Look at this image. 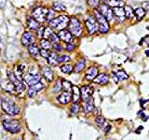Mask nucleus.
I'll return each mask as SVG.
<instances>
[{
	"mask_svg": "<svg viewBox=\"0 0 149 140\" xmlns=\"http://www.w3.org/2000/svg\"><path fill=\"white\" fill-rule=\"evenodd\" d=\"M54 16H55V12L52 8L51 9H49V12H48V16H47V22H50L52 19H54Z\"/></svg>",
	"mask_w": 149,
	"mask_h": 140,
	"instance_id": "a19ab883",
	"label": "nucleus"
},
{
	"mask_svg": "<svg viewBox=\"0 0 149 140\" xmlns=\"http://www.w3.org/2000/svg\"><path fill=\"white\" fill-rule=\"evenodd\" d=\"M112 77H113V78H114V81H115L116 83H118V82L119 78H118V75L115 74V73H113V75H112Z\"/></svg>",
	"mask_w": 149,
	"mask_h": 140,
	"instance_id": "09e8293b",
	"label": "nucleus"
},
{
	"mask_svg": "<svg viewBox=\"0 0 149 140\" xmlns=\"http://www.w3.org/2000/svg\"><path fill=\"white\" fill-rule=\"evenodd\" d=\"M41 72L42 75L44 76V78L47 79L48 81H52L53 80V73L51 71V69L48 66H43L41 68Z\"/></svg>",
	"mask_w": 149,
	"mask_h": 140,
	"instance_id": "aec40b11",
	"label": "nucleus"
},
{
	"mask_svg": "<svg viewBox=\"0 0 149 140\" xmlns=\"http://www.w3.org/2000/svg\"><path fill=\"white\" fill-rule=\"evenodd\" d=\"M134 15L136 16V18H137V20H138V21H141L142 19L144 17V15H146V10H144V8H143L139 7V8H137L134 10Z\"/></svg>",
	"mask_w": 149,
	"mask_h": 140,
	"instance_id": "cd10ccee",
	"label": "nucleus"
},
{
	"mask_svg": "<svg viewBox=\"0 0 149 140\" xmlns=\"http://www.w3.org/2000/svg\"><path fill=\"white\" fill-rule=\"evenodd\" d=\"M81 98V92L77 86L72 87V100L74 103H78Z\"/></svg>",
	"mask_w": 149,
	"mask_h": 140,
	"instance_id": "b1692460",
	"label": "nucleus"
},
{
	"mask_svg": "<svg viewBox=\"0 0 149 140\" xmlns=\"http://www.w3.org/2000/svg\"><path fill=\"white\" fill-rule=\"evenodd\" d=\"M0 85H1L2 89H4V91H6V92H13L15 91V87H14L12 82L9 80V79H1Z\"/></svg>",
	"mask_w": 149,
	"mask_h": 140,
	"instance_id": "dca6fc26",
	"label": "nucleus"
},
{
	"mask_svg": "<svg viewBox=\"0 0 149 140\" xmlns=\"http://www.w3.org/2000/svg\"><path fill=\"white\" fill-rule=\"evenodd\" d=\"M3 1H4L5 3H6L7 0H3ZM2 7H4V4L2 3V0H0V8H2Z\"/></svg>",
	"mask_w": 149,
	"mask_h": 140,
	"instance_id": "8fccbe9b",
	"label": "nucleus"
},
{
	"mask_svg": "<svg viewBox=\"0 0 149 140\" xmlns=\"http://www.w3.org/2000/svg\"><path fill=\"white\" fill-rule=\"evenodd\" d=\"M107 5L112 8H116V7H123L125 4L123 1H121V0H109V1L107 2Z\"/></svg>",
	"mask_w": 149,
	"mask_h": 140,
	"instance_id": "7c9ffc66",
	"label": "nucleus"
},
{
	"mask_svg": "<svg viewBox=\"0 0 149 140\" xmlns=\"http://www.w3.org/2000/svg\"><path fill=\"white\" fill-rule=\"evenodd\" d=\"M72 100V93L71 92L64 91L58 96V101L63 105H66L68 103H70Z\"/></svg>",
	"mask_w": 149,
	"mask_h": 140,
	"instance_id": "4468645a",
	"label": "nucleus"
},
{
	"mask_svg": "<svg viewBox=\"0 0 149 140\" xmlns=\"http://www.w3.org/2000/svg\"><path fill=\"white\" fill-rule=\"evenodd\" d=\"M44 87H45L44 84L41 82H37L34 84V85L29 86V88H28V90H27V96L30 98L35 97L41 90H43Z\"/></svg>",
	"mask_w": 149,
	"mask_h": 140,
	"instance_id": "9b49d317",
	"label": "nucleus"
},
{
	"mask_svg": "<svg viewBox=\"0 0 149 140\" xmlns=\"http://www.w3.org/2000/svg\"><path fill=\"white\" fill-rule=\"evenodd\" d=\"M146 56H149V50H146Z\"/></svg>",
	"mask_w": 149,
	"mask_h": 140,
	"instance_id": "603ef678",
	"label": "nucleus"
},
{
	"mask_svg": "<svg viewBox=\"0 0 149 140\" xmlns=\"http://www.w3.org/2000/svg\"><path fill=\"white\" fill-rule=\"evenodd\" d=\"M8 79L12 82V84L14 85V87H15V91L17 93H21L23 91H24L25 89V86L24 84H23L20 79H18L17 77L15 76V74H14V72L12 71H9V70H8Z\"/></svg>",
	"mask_w": 149,
	"mask_h": 140,
	"instance_id": "0eeeda50",
	"label": "nucleus"
},
{
	"mask_svg": "<svg viewBox=\"0 0 149 140\" xmlns=\"http://www.w3.org/2000/svg\"><path fill=\"white\" fill-rule=\"evenodd\" d=\"M35 42V36L31 32H25L22 36V44L23 46H29Z\"/></svg>",
	"mask_w": 149,
	"mask_h": 140,
	"instance_id": "ddd939ff",
	"label": "nucleus"
},
{
	"mask_svg": "<svg viewBox=\"0 0 149 140\" xmlns=\"http://www.w3.org/2000/svg\"><path fill=\"white\" fill-rule=\"evenodd\" d=\"M106 127H107V128H106V129L104 130V131H105V132H107V131H108V130H110V129H111V126H110V125H108V126H106Z\"/></svg>",
	"mask_w": 149,
	"mask_h": 140,
	"instance_id": "3c124183",
	"label": "nucleus"
},
{
	"mask_svg": "<svg viewBox=\"0 0 149 140\" xmlns=\"http://www.w3.org/2000/svg\"><path fill=\"white\" fill-rule=\"evenodd\" d=\"M62 88H63V84H62V82H61L60 79H58V80L56 81L54 87H53V91H52V92H53V93H57V92H61V90H62Z\"/></svg>",
	"mask_w": 149,
	"mask_h": 140,
	"instance_id": "72a5a7b5",
	"label": "nucleus"
},
{
	"mask_svg": "<svg viewBox=\"0 0 149 140\" xmlns=\"http://www.w3.org/2000/svg\"><path fill=\"white\" fill-rule=\"evenodd\" d=\"M98 11H99L108 22L113 21V19H114L113 9H112L107 4L104 3V4L100 5L99 8H98Z\"/></svg>",
	"mask_w": 149,
	"mask_h": 140,
	"instance_id": "6e6552de",
	"label": "nucleus"
},
{
	"mask_svg": "<svg viewBox=\"0 0 149 140\" xmlns=\"http://www.w3.org/2000/svg\"><path fill=\"white\" fill-rule=\"evenodd\" d=\"M58 36L61 40L66 42V43H72L74 41V36L72 35V33L65 29L61 30L58 34Z\"/></svg>",
	"mask_w": 149,
	"mask_h": 140,
	"instance_id": "f8f14e48",
	"label": "nucleus"
},
{
	"mask_svg": "<svg viewBox=\"0 0 149 140\" xmlns=\"http://www.w3.org/2000/svg\"><path fill=\"white\" fill-rule=\"evenodd\" d=\"M88 4L90 5V7L95 9L99 6V0H88Z\"/></svg>",
	"mask_w": 149,
	"mask_h": 140,
	"instance_id": "4c0bfd02",
	"label": "nucleus"
},
{
	"mask_svg": "<svg viewBox=\"0 0 149 140\" xmlns=\"http://www.w3.org/2000/svg\"><path fill=\"white\" fill-rule=\"evenodd\" d=\"M24 70H25V65H23V64H19V65H16L15 66L14 74H15L17 78L20 79L21 81H22V79H24V76H23Z\"/></svg>",
	"mask_w": 149,
	"mask_h": 140,
	"instance_id": "a211bd4d",
	"label": "nucleus"
},
{
	"mask_svg": "<svg viewBox=\"0 0 149 140\" xmlns=\"http://www.w3.org/2000/svg\"><path fill=\"white\" fill-rule=\"evenodd\" d=\"M27 25H28V28L32 31H37V29L40 27L39 22L37 21H36L33 17L29 18L27 20Z\"/></svg>",
	"mask_w": 149,
	"mask_h": 140,
	"instance_id": "5701e85b",
	"label": "nucleus"
},
{
	"mask_svg": "<svg viewBox=\"0 0 149 140\" xmlns=\"http://www.w3.org/2000/svg\"><path fill=\"white\" fill-rule=\"evenodd\" d=\"M68 61H70V57L68 55H62L58 58L59 63H66V62H68Z\"/></svg>",
	"mask_w": 149,
	"mask_h": 140,
	"instance_id": "79ce46f5",
	"label": "nucleus"
},
{
	"mask_svg": "<svg viewBox=\"0 0 149 140\" xmlns=\"http://www.w3.org/2000/svg\"><path fill=\"white\" fill-rule=\"evenodd\" d=\"M80 92H81V98H82V100L83 101H86L90 97H91L93 90H92V88L90 87V86H83L80 89Z\"/></svg>",
	"mask_w": 149,
	"mask_h": 140,
	"instance_id": "2eb2a0df",
	"label": "nucleus"
},
{
	"mask_svg": "<svg viewBox=\"0 0 149 140\" xmlns=\"http://www.w3.org/2000/svg\"><path fill=\"white\" fill-rule=\"evenodd\" d=\"M1 106H2V109L6 112L8 115L15 116L20 113V108H19V106H17L15 103L12 102L11 100L8 99V98H3L1 100Z\"/></svg>",
	"mask_w": 149,
	"mask_h": 140,
	"instance_id": "f03ea898",
	"label": "nucleus"
},
{
	"mask_svg": "<svg viewBox=\"0 0 149 140\" xmlns=\"http://www.w3.org/2000/svg\"><path fill=\"white\" fill-rule=\"evenodd\" d=\"M53 48L55 49V50H63V47H62V45H60L59 43H56V44H53Z\"/></svg>",
	"mask_w": 149,
	"mask_h": 140,
	"instance_id": "de8ad7c7",
	"label": "nucleus"
},
{
	"mask_svg": "<svg viewBox=\"0 0 149 140\" xmlns=\"http://www.w3.org/2000/svg\"><path fill=\"white\" fill-rule=\"evenodd\" d=\"M124 10H125V15L127 19H132L134 17V10L132 7H125L124 8Z\"/></svg>",
	"mask_w": 149,
	"mask_h": 140,
	"instance_id": "2f4dec72",
	"label": "nucleus"
},
{
	"mask_svg": "<svg viewBox=\"0 0 149 140\" xmlns=\"http://www.w3.org/2000/svg\"><path fill=\"white\" fill-rule=\"evenodd\" d=\"M94 17L97 20L98 23H99V31L102 34H105L109 31V24L108 21L102 15V14L98 11V9H94Z\"/></svg>",
	"mask_w": 149,
	"mask_h": 140,
	"instance_id": "39448f33",
	"label": "nucleus"
},
{
	"mask_svg": "<svg viewBox=\"0 0 149 140\" xmlns=\"http://www.w3.org/2000/svg\"><path fill=\"white\" fill-rule=\"evenodd\" d=\"M71 113L72 114H77V112L79 111V105L78 103H74V105L71 106Z\"/></svg>",
	"mask_w": 149,
	"mask_h": 140,
	"instance_id": "ea45409f",
	"label": "nucleus"
},
{
	"mask_svg": "<svg viewBox=\"0 0 149 140\" xmlns=\"http://www.w3.org/2000/svg\"><path fill=\"white\" fill-rule=\"evenodd\" d=\"M52 9L54 11H58V12H62V11H65L66 10V8H65L64 5H63L60 2H55L52 5Z\"/></svg>",
	"mask_w": 149,
	"mask_h": 140,
	"instance_id": "c85d7f7f",
	"label": "nucleus"
},
{
	"mask_svg": "<svg viewBox=\"0 0 149 140\" xmlns=\"http://www.w3.org/2000/svg\"><path fill=\"white\" fill-rule=\"evenodd\" d=\"M2 124L4 129L11 134H17L21 131V124L17 120H5Z\"/></svg>",
	"mask_w": 149,
	"mask_h": 140,
	"instance_id": "20e7f679",
	"label": "nucleus"
},
{
	"mask_svg": "<svg viewBox=\"0 0 149 140\" xmlns=\"http://www.w3.org/2000/svg\"><path fill=\"white\" fill-rule=\"evenodd\" d=\"M102 2H104V1H106V0H102Z\"/></svg>",
	"mask_w": 149,
	"mask_h": 140,
	"instance_id": "6e6d98bb",
	"label": "nucleus"
},
{
	"mask_svg": "<svg viewBox=\"0 0 149 140\" xmlns=\"http://www.w3.org/2000/svg\"><path fill=\"white\" fill-rule=\"evenodd\" d=\"M95 121L99 126H102L105 123V120H104V118H102V116H99V117H97V118H96Z\"/></svg>",
	"mask_w": 149,
	"mask_h": 140,
	"instance_id": "c03bdc74",
	"label": "nucleus"
},
{
	"mask_svg": "<svg viewBox=\"0 0 149 140\" xmlns=\"http://www.w3.org/2000/svg\"><path fill=\"white\" fill-rule=\"evenodd\" d=\"M84 102H85L83 105L84 112H85V113H90V112H91L93 110V108H94V102H93V99L91 97H90L88 100L84 101Z\"/></svg>",
	"mask_w": 149,
	"mask_h": 140,
	"instance_id": "6ab92c4d",
	"label": "nucleus"
},
{
	"mask_svg": "<svg viewBox=\"0 0 149 140\" xmlns=\"http://www.w3.org/2000/svg\"><path fill=\"white\" fill-rule=\"evenodd\" d=\"M69 31L72 33V35L74 36H80L82 34V26L79 20L76 17L70 18V21L68 23Z\"/></svg>",
	"mask_w": 149,
	"mask_h": 140,
	"instance_id": "7ed1b4c3",
	"label": "nucleus"
},
{
	"mask_svg": "<svg viewBox=\"0 0 149 140\" xmlns=\"http://www.w3.org/2000/svg\"><path fill=\"white\" fill-rule=\"evenodd\" d=\"M40 79H41V75L37 71H36V70L35 71H32V69L24 77V80L27 83V85H29V86L34 85V84L39 82Z\"/></svg>",
	"mask_w": 149,
	"mask_h": 140,
	"instance_id": "1a4fd4ad",
	"label": "nucleus"
},
{
	"mask_svg": "<svg viewBox=\"0 0 149 140\" xmlns=\"http://www.w3.org/2000/svg\"><path fill=\"white\" fill-rule=\"evenodd\" d=\"M61 70H62V72H63L65 74H70L72 71H74V67L72 66L71 64H63V65L61 66Z\"/></svg>",
	"mask_w": 149,
	"mask_h": 140,
	"instance_id": "473e14b6",
	"label": "nucleus"
},
{
	"mask_svg": "<svg viewBox=\"0 0 149 140\" xmlns=\"http://www.w3.org/2000/svg\"><path fill=\"white\" fill-rule=\"evenodd\" d=\"M70 21V18L66 15H61L57 18L52 19L50 22H49V27L54 30H63L68 25Z\"/></svg>",
	"mask_w": 149,
	"mask_h": 140,
	"instance_id": "f257e3e1",
	"label": "nucleus"
},
{
	"mask_svg": "<svg viewBox=\"0 0 149 140\" xmlns=\"http://www.w3.org/2000/svg\"><path fill=\"white\" fill-rule=\"evenodd\" d=\"M28 51H29V53L32 57H34V58H36L37 56L40 54L39 47L35 43H33V44L28 46Z\"/></svg>",
	"mask_w": 149,
	"mask_h": 140,
	"instance_id": "4be33fe9",
	"label": "nucleus"
},
{
	"mask_svg": "<svg viewBox=\"0 0 149 140\" xmlns=\"http://www.w3.org/2000/svg\"><path fill=\"white\" fill-rule=\"evenodd\" d=\"M98 76V68L96 66H91L88 68L87 72L85 74V78L88 80H93Z\"/></svg>",
	"mask_w": 149,
	"mask_h": 140,
	"instance_id": "f3484780",
	"label": "nucleus"
},
{
	"mask_svg": "<svg viewBox=\"0 0 149 140\" xmlns=\"http://www.w3.org/2000/svg\"><path fill=\"white\" fill-rule=\"evenodd\" d=\"M52 30H51L50 27H45L44 29V34H43V37L45 39H49V36H51V34H52Z\"/></svg>",
	"mask_w": 149,
	"mask_h": 140,
	"instance_id": "f704fd0d",
	"label": "nucleus"
},
{
	"mask_svg": "<svg viewBox=\"0 0 149 140\" xmlns=\"http://www.w3.org/2000/svg\"><path fill=\"white\" fill-rule=\"evenodd\" d=\"M146 9L149 11V4H147V5H146Z\"/></svg>",
	"mask_w": 149,
	"mask_h": 140,
	"instance_id": "864d4df0",
	"label": "nucleus"
},
{
	"mask_svg": "<svg viewBox=\"0 0 149 140\" xmlns=\"http://www.w3.org/2000/svg\"><path fill=\"white\" fill-rule=\"evenodd\" d=\"M85 64H86L85 60H84V59H80V60H79L78 62L77 63V64L74 65V72H76V73L81 72L82 70L84 69V67H85Z\"/></svg>",
	"mask_w": 149,
	"mask_h": 140,
	"instance_id": "bb28decb",
	"label": "nucleus"
},
{
	"mask_svg": "<svg viewBox=\"0 0 149 140\" xmlns=\"http://www.w3.org/2000/svg\"><path fill=\"white\" fill-rule=\"evenodd\" d=\"M40 45L41 48L44 50H49L52 48V45H51V42L49 39H45V38H41L40 39Z\"/></svg>",
	"mask_w": 149,
	"mask_h": 140,
	"instance_id": "c756f323",
	"label": "nucleus"
},
{
	"mask_svg": "<svg viewBox=\"0 0 149 140\" xmlns=\"http://www.w3.org/2000/svg\"><path fill=\"white\" fill-rule=\"evenodd\" d=\"M109 80V77L107 76L106 74L104 73H102V74H100V75H98V76L93 79V81H94L95 83L97 84H106L107 82H108Z\"/></svg>",
	"mask_w": 149,
	"mask_h": 140,
	"instance_id": "393cba45",
	"label": "nucleus"
},
{
	"mask_svg": "<svg viewBox=\"0 0 149 140\" xmlns=\"http://www.w3.org/2000/svg\"><path fill=\"white\" fill-rule=\"evenodd\" d=\"M49 41L50 42H52L53 44H56V43H59V40H60V38H59V36L55 34V33H52L51 34V36H49Z\"/></svg>",
	"mask_w": 149,
	"mask_h": 140,
	"instance_id": "e433bc0d",
	"label": "nucleus"
},
{
	"mask_svg": "<svg viewBox=\"0 0 149 140\" xmlns=\"http://www.w3.org/2000/svg\"><path fill=\"white\" fill-rule=\"evenodd\" d=\"M116 75H118V77L120 80H124V79L129 78V76L124 71H118V73H116Z\"/></svg>",
	"mask_w": 149,
	"mask_h": 140,
	"instance_id": "58836bf2",
	"label": "nucleus"
},
{
	"mask_svg": "<svg viewBox=\"0 0 149 140\" xmlns=\"http://www.w3.org/2000/svg\"><path fill=\"white\" fill-rule=\"evenodd\" d=\"M48 12H49V8L39 7V8H36L35 10L32 12V17L39 23H43L47 21Z\"/></svg>",
	"mask_w": 149,
	"mask_h": 140,
	"instance_id": "423d86ee",
	"label": "nucleus"
},
{
	"mask_svg": "<svg viewBox=\"0 0 149 140\" xmlns=\"http://www.w3.org/2000/svg\"><path fill=\"white\" fill-rule=\"evenodd\" d=\"M0 49H1V40H0Z\"/></svg>",
	"mask_w": 149,
	"mask_h": 140,
	"instance_id": "5fc2aeb1",
	"label": "nucleus"
},
{
	"mask_svg": "<svg viewBox=\"0 0 149 140\" xmlns=\"http://www.w3.org/2000/svg\"><path fill=\"white\" fill-rule=\"evenodd\" d=\"M49 53H50V52H49V51L48 50H44V49L40 50V55H41L43 58H45V59H48V58H49Z\"/></svg>",
	"mask_w": 149,
	"mask_h": 140,
	"instance_id": "37998d69",
	"label": "nucleus"
},
{
	"mask_svg": "<svg viewBox=\"0 0 149 140\" xmlns=\"http://www.w3.org/2000/svg\"><path fill=\"white\" fill-rule=\"evenodd\" d=\"M113 13L114 15L116 16V19H118L119 21H122L126 18V15H125V10L123 8L121 7H116V8H113Z\"/></svg>",
	"mask_w": 149,
	"mask_h": 140,
	"instance_id": "412c9836",
	"label": "nucleus"
},
{
	"mask_svg": "<svg viewBox=\"0 0 149 140\" xmlns=\"http://www.w3.org/2000/svg\"><path fill=\"white\" fill-rule=\"evenodd\" d=\"M62 84H63V88L64 89V91H67V92H71V90H72V84H71V82H69V81H67V80H63V82H62Z\"/></svg>",
	"mask_w": 149,
	"mask_h": 140,
	"instance_id": "c9c22d12",
	"label": "nucleus"
},
{
	"mask_svg": "<svg viewBox=\"0 0 149 140\" xmlns=\"http://www.w3.org/2000/svg\"><path fill=\"white\" fill-rule=\"evenodd\" d=\"M85 25L87 27V30L88 34H95L97 30H99V23H98L95 17H90L88 18L85 22Z\"/></svg>",
	"mask_w": 149,
	"mask_h": 140,
	"instance_id": "9d476101",
	"label": "nucleus"
},
{
	"mask_svg": "<svg viewBox=\"0 0 149 140\" xmlns=\"http://www.w3.org/2000/svg\"><path fill=\"white\" fill-rule=\"evenodd\" d=\"M58 58H59V56L58 54L54 52V51H52V52H50L49 53V58L47 59L48 60V63L50 64V65H53V66H55V65H57L59 64L58 62Z\"/></svg>",
	"mask_w": 149,
	"mask_h": 140,
	"instance_id": "a878e982",
	"label": "nucleus"
},
{
	"mask_svg": "<svg viewBox=\"0 0 149 140\" xmlns=\"http://www.w3.org/2000/svg\"><path fill=\"white\" fill-rule=\"evenodd\" d=\"M44 29H45V27H43V26H40L38 29H37V36H38V38H40V39L43 37Z\"/></svg>",
	"mask_w": 149,
	"mask_h": 140,
	"instance_id": "49530a36",
	"label": "nucleus"
},
{
	"mask_svg": "<svg viewBox=\"0 0 149 140\" xmlns=\"http://www.w3.org/2000/svg\"><path fill=\"white\" fill-rule=\"evenodd\" d=\"M74 49H76V46H74V44H72V43H67V45L65 46V50H66L67 51H69V52L74 51Z\"/></svg>",
	"mask_w": 149,
	"mask_h": 140,
	"instance_id": "a18cd8bd",
	"label": "nucleus"
}]
</instances>
